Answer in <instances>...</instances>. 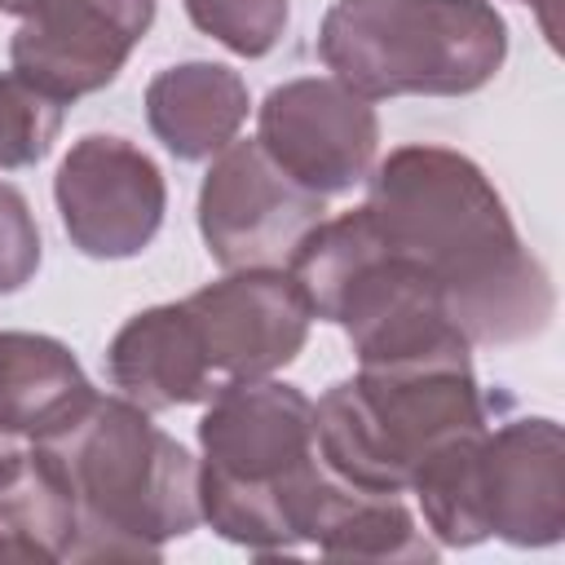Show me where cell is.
Here are the masks:
<instances>
[{
	"label": "cell",
	"instance_id": "ffe728a7",
	"mask_svg": "<svg viewBox=\"0 0 565 565\" xmlns=\"http://www.w3.org/2000/svg\"><path fill=\"white\" fill-rule=\"evenodd\" d=\"M40 269V225L22 190L0 181V296L22 291Z\"/></svg>",
	"mask_w": 565,
	"mask_h": 565
},
{
	"label": "cell",
	"instance_id": "3957f363",
	"mask_svg": "<svg viewBox=\"0 0 565 565\" xmlns=\"http://www.w3.org/2000/svg\"><path fill=\"white\" fill-rule=\"evenodd\" d=\"M40 446L75 499L71 561H159L203 521L199 459L124 393H93Z\"/></svg>",
	"mask_w": 565,
	"mask_h": 565
},
{
	"label": "cell",
	"instance_id": "2e32d148",
	"mask_svg": "<svg viewBox=\"0 0 565 565\" xmlns=\"http://www.w3.org/2000/svg\"><path fill=\"white\" fill-rule=\"evenodd\" d=\"M75 499L53 455L31 441L0 455V561H71Z\"/></svg>",
	"mask_w": 565,
	"mask_h": 565
},
{
	"label": "cell",
	"instance_id": "44dd1931",
	"mask_svg": "<svg viewBox=\"0 0 565 565\" xmlns=\"http://www.w3.org/2000/svg\"><path fill=\"white\" fill-rule=\"evenodd\" d=\"M516 4H530V9L539 13V26H543V35H547V44H556V31H561V22H556V13H561V0H516Z\"/></svg>",
	"mask_w": 565,
	"mask_h": 565
},
{
	"label": "cell",
	"instance_id": "7c38bea8",
	"mask_svg": "<svg viewBox=\"0 0 565 565\" xmlns=\"http://www.w3.org/2000/svg\"><path fill=\"white\" fill-rule=\"evenodd\" d=\"M486 530L512 547L565 539V433L547 415L508 419L481 437Z\"/></svg>",
	"mask_w": 565,
	"mask_h": 565
},
{
	"label": "cell",
	"instance_id": "8992f818",
	"mask_svg": "<svg viewBox=\"0 0 565 565\" xmlns=\"http://www.w3.org/2000/svg\"><path fill=\"white\" fill-rule=\"evenodd\" d=\"M481 428L490 424L472 362L362 366L313 402L322 463L371 494H411L428 455Z\"/></svg>",
	"mask_w": 565,
	"mask_h": 565
},
{
	"label": "cell",
	"instance_id": "d6986e66",
	"mask_svg": "<svg viewBox=\"0 0 565 565\" xmlns=\"http://www.w3.org/2000/svg\"><path fill=\"white\" fill-rule=\"evenodd\" d=\"M190 22L238 57H265L287 31V0H185Z\"/></svg>",
	"mask_w": 565,
	"mask_h": 565
},
{
	"label": "cell",
	"instance_id": "52a82bcc",
	"mask_svg": "<svg viewBox=\"0 0 565 565\" xmlns=\"http://www.w3.org/2000/svg\"><path fill=\"white\" fill-rule=\"evenodd\" d=\"M322 212L327 199L296 185L256 137H234L221 154H212L199 185V234L221 269L282 265Z\"/></svg>",
	"mask_w": 565,
	"mask_h": 565
},
{
	"label": "cell",
	"instance_id": "9c48e42d",
	"mask_svg": "<svg viewBox=\"0 0 565 565\" xmlns=\"http://www.w3.org/2000/svg\"><path fill=\"white\" fill-rule=\"evenodd\" d=\"M53 203L71 247L93 260H128L154 243L168 212V185L141 146L88 132L57 163Z\"/></svg>",
	"mask_w": 565,
	"mask_h": 565
},
{
	"label": "cell",
	"instance_id": "7402d4cb",
	"mask_svg": "<svg viewBox=\"0 0 565 565\" xmlns=\"http://www.w3.org/2000/svg\"><path fill=\"white\" fill-rule=\"evenodd\" d=\"M22 9H26V0H0V13H13V18H22Z\"/></svg>",
	"mask_w": 565,
	"mask_h": 565
},
{
	"label": "cell",
	"instance_id": "ac0fdd59",
	"mask_svg": "<svg viewBox=\"0 0 565 565\" xmlns=\"http://www.w3.org/2000/svg\"><path fill=\"white\" fill-rule=\"evenodd\" d=\"M66 119V102L44 93L18 71H0V168L18 172L40 163Z\"/></svg>",
	"mask_w": 565,
	"mask_h": 565
},
{
	"label": "cell",
	"instance_id": "4fadbf2b",
	"mask_svg": "<svg viewBox=\"0 0 565 565\" xmlns=\"http://www.w3.org/2000/svg\"><path fill=\"white\" fill-rule=\"evenodd\" d=\"M106 375L128 402L146 411L194 406L225 384L207 362L203 335L185 300L132 313L106 349Z\"/></svg>",
	"mask_w": 565,
	"mask_h": 565
},
{
	"label": "cell",
	"instance_id": "9a60e30c",
	"mask_svg": "<svg viewBox=\"0 0 565 565\" xmlns=\"http://www.w3.org/2000/svg\"><path fill=\"white\" fill-rule=\"evenodd\" d=\"M97 388L75 353L40 331H0V433L40 441L71 424Z\"/></svg>",
	"mask_w": 565,
	"mask_h": 565
},
{
	"label": "cell",
	"instance_id": "277c9868",
	"mask_svg": "<svg viewBox=\"0 0 565 565\" xmlns=\"http://www.w3.org/2000/svg\"><path fill=\"white\" fill-rule=\"evenodd\" d=\"M287 274L300 282L309 313L349 335L362 366L472 362V340L450 318L441 287L384 243L366 203L318 221L287 256Z\"/></svg>",
	"mask_w": 565,
	"mask_h": 565
},
{
	"label": "cell",
	"instance_id": "5bb4252c",
	"mask_svg": "<svg viewBox=\"0 0 565 565\" xmlns=\"http://www.w3.org/2000/svg\"><path fill=\"white\" fill-rule=\"evenodd\" d=\"M252 110L247 84L225 62H177L146 84V124L168 154L203 163L221 154Z\"/></svg>",
	"mask_w": 565,
	"mask_h": 565
},
{
	"label": "cell",
	"instance_id": "6da1fadb",
	"mask_svg": "<svg viewBox=\"0 0 565 565\" xmlns=\"http://www.w3.org/2000/svg\"><path fill=\"white\" fill-rule=\"evenodd\" d=\"M366 212L446 296L472 344H521L547 331L556 291L525 247L494 181L459 150L397 146L366 172Z\"/></svg>",
	"mask_w": 565,
	"mask_h": 565
},
{
	"label": "cell",
	"instance_id": "5b68a950",
	"mask_svg": "<svg viewBox=\"0 0 565 565\" xmlns=\"http://www.w3.org/2000/svg\"><path fill=\"white\" fill-rule=\"evenodd\" d=\"M318 57L366 102L463 97L508 57V22L490 0H335Z\"/></svg>",
	"mask_w": 565,
	"mask_h": 565
},
{
	"label": "cell",
	"instance_id": "ba28073f",
	"mask_svg": "<svg viewBox=\"0 0 565 565\" xmlns=\"http://www.w3.org/2000/svg\"><path fill=\"white\" fill-rule=\"evenodd\" d=\"M260 150L318 199L366 181L380 154V115L335 75H300L265 93L256 110Z\"/></svg>",
	"mask_w": 565,
	"mask_h": 565
},
{
	"label": "cell",
	"instance_id": "30bf717a",
	"mask_svg": "<svg viewBox=\"0 0 565 565\" xmlns=\"http://www.w3.org/2000/svg\"><path fill=\"white\" fill-rule=\"evenodd\" d=\"M154 4L159 0H26L9 40V62L71 106L115 84L150 31Z\"/></svg>",
	"mask_w": 565,
	"mask_h": 565
},
{
	"label": "cell",
	"instance_id": "7a4b0ae2",
	"mask_svg": "<svg viewBox=\"0 0 565 565\" xmlns=\"http://www.w3.org/2000/svg\"><path fill=\"white\" fill-rule=\"evenodd\" d=\"M199 512L256 556L309 543L335 472L318 455L313 402L274 375L225 380L199 419Z\"/></svg>",
	"mask_w": 565,
	"mask_h": 565
},
{
	"label": "cell",
	"instance_id": "e0dca14e",
	"mask_svg": "<svg viewBox=\"0 0 565 565\" xmlns=\"http://www.w3.org/2000/svg\"><path fill=\"white\" fill-rule=\"evenodd\" d=\"M309 547H318L322 556H349V561H437L441 552L433 534L419 530L402 494L353 490L340 477L327 503L318 508Z\"/></svg>",
	"mask_w": 565,
	"mask_h": 565
},
{
	"label": "cell",
	"instance_id": "8fae6325",
	"mask_svg": "<svg viewBox=\"0 0 565 565\" xmlns=\"http://www.w3.org/2000/svg\"><path fill=\"white\" fill-rule=\"evenodd\" d=\"M221 380H260L300 358L309 340V300L282 265L225 269V278L185 296Z\"/></svg>",
	"mask_w": 565,
	"mask_h": 565
}]
</instances>
